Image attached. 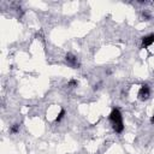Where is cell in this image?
Masks as SVG:
<instances>
[{
	"instance_id": "3957f363",
	"label": "cell",
	"mask_w": 154,
	"mask_h": 154,
	"mask_svg": "<svg viewBox=\"0 0 154 154\" xmlns=\"http://www.w3.org/2000/svg\"><path fill=\"white\" fill-rule=\"evenodd\" d=\"M65 60H66V63H68L70 66H72V68H78V59H77L76 55H74L72 53H68L65 55Z\"/></svg>"
},
{
	"instance_id": "8992f818",
	"label": "cell",
	"mask_w": 154,
	"mask_h": 154,
	"mask_svg": "<svg viewBox=\"0 0 154 154\" xmlns=\"http://www.w3.org/2000/svg\"><path fill=\"white\" fill-rule=\"evenodd\" d=\"M64 116H65V110H61V111H60V113L58 115V117L55 118V123H59V122L64 118Z\"/></svg>"
},
{
	"instance_id": "52a82bcc",
	"label": "cell",
	"mask_w": 154,
	"mask_h": 154,
	"mask_svg": "<svg viewBox=\"0 0 154 154\" xmlns=\"http://www.w3.org/2000/svg\"><path fill=\"white\" fill-rule=\"evenodd\" d=\"M68 87H70V88H75V87H77V81L76 80H71L68 83Z\"/></svg>"
},
{
	"instance_id": "277c9868",
	"label": "cell",
	"mask_w": 154,
	"mask_h": 154,
	"mask_svg": "<svg viewBox=\"0 0 154 154\" xmlns=\"http://www.w3.org/2000/svg\"><path fill=\"white\" fill-rule=\"evenodd\" d=\"M153 42H154V34H149L145 38H142V47H148Z\"/></svg>"
},
{
	"instance_id": "6da1fadb",
	"label": "cell",
	"mask_w": 154,
	"mask_h": 154,
	"mask_svg": "<svg viewBox=\"0 0 154 154\" xmlns=\"http://www.w3.org/2000/svg\"><path fill=\"white\" fill-rule=\"evenodd\" d=\"M110 122L112 126H113V129L118 134H120V132L124 130V125H123V118H122V113L118 109H113L110 115Z\"/></svg>"
},
{
	"instance_id": "ba28073f",
	"label": "cell",
	"mask_w": 154,
	"mask_h": 154,
	"mask_svg": "<svg viewBox=\"0 0 154 154\" xmlns=\"http://www.w3.org/2000/svg\"><path fill=\"white\" fill-rule=\"evenodd\" d=\"M151 123H152V124H154V116L151 118Z\"/></svg>"
},
{
	"instance_id": "5b68a950",
	"label": "cell",
	"mask_w": 154,
	"mask_h": 154,
	"mask_svg": "<svg viewBox=\"0 0 154 154\" xmlns=\"http://www.w3.org/2000/svg\"><path fill=\"white\" fill-rule=\"evenodd\" d=\"M19 128H20L19 124H13L11 128H10V132H11V134H17V132L19 131Z\"/></svg>"
},
{
	"instance_id": "7a4b0ae2",
	"label": "cell",
	"mask_w": 154,
	"mask_h": 154,
	"mask_svg": "<svg viewBox=\"0 0 154 154\" xmlns=\"http://www.w3.org/2000/svg\"><path fill=\"white\" fill-rule=\"evenodd\" d=\"M137 95H138V99L142 100V101L149 99V96H151V89H149V87H148L147 84L141 86V88H140V90H138V94Z\"/></svg>"
}]
</instances>
